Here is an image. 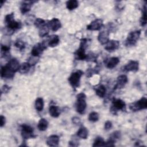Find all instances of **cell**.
<instances>
[{"mask_svg":"<svg viewBox=\"0 0 147 147\" xmlns=\"http://www.w3.org/2000/svg\"><path fill=\"white\" fill-rule=\"evenodd\" d=\"M14 13H11L7 14L5 18V22L6 25V28H7L8 31L10 30L12 32L21 28V23L20 22L16 21L14 19Z\"/></svg>","mask_w":147,"mask_h":147,"instance_id":"6da1fadb","label":"cell"},{"mask_svg":"<svg viewBox=\"0 0 147 147\" xmlns=\"http://www.w3.org/2000/svg\"><path fill=\"white\" fill-rule=\"evenodd\" d=\"M86 96L83 92L79 93L76 96V102L75 104L76 110V111L80 114H83L84 113L87 107L86 103Z\"/></svg>","mask_w":147,"mask_h":147,"instance_id":"7a4b0ae2","label":"cell"},{"mask_svg":"<svg viewBox=\"0 0 147 147\" xmlns=\"http://www.w3.org/2000/svg\"><path fill=\"white\" fill-rule=\"evenodd\" d=\"M88 40L86 38H83L81 40L79 48L74 53L75 57L78 60H84L87 59V56L85 53V49L87 47V43Z\"/></svg>","mask_w":147,"mask_h":147,"instance_id":"3957f363","label":"cell"},{"mask_svg":"<svg viewBox=\"0 0 147 147\" xmlns=\"http://www.w3.org/2000/svg\"><path fill=\"white\" fill-rule=\"evenodd\" d=\"M83 74V72L81 70H78L72 72L68 78V82L73 88L79 87L80 78Z\"/></svg>","mask_w":147,"mask_h":147,"instance_id":"277c9868","label":"cell"},{"mask_svg":"<svg viewBox=\"0 0 147 147\" xmlns=\"http://www.w3.org/2000/svg\"><path fill=\"white\" fill-rule=\"evenodd\" d=\"M141 34V30H134L129 33L125 41V45L127 47L134 45L138 40Z\"/></svg>","mask_w":147,"mask_h":147,"instance_id":"5b68a950","label":"cell"},{"mask_svg":"<svg viewBox=\"0 0 147 147\" xmlns=\"http://www.w3.org/2000/svg\"><path fill=\"white\" fill-rule=\"evenodd\" d=\"M21 136L24 140H28L29 138H34L36 137V136L34 134L33 128L26 124H22L21 125Z\"/></svg>","mask_w":147,"mask_h":147,"instance_id":"8992f818","label":"cell"},{"mask_svg":"<svg viewBox=\"0 0 147 147\" xmlns=\"http://www.w3.org/2000/svg\"><path fill=\"white\" fill-rule=\"evenodd\" d=\"M129 108L133 111H137L147 108V99L145 97H142L137 102L130 105Z\"/></svg>","mask_w":147,"mask_h":147,"instance_id":"52a82bcc","label":"cell"},{"mask_svg":"<svg viewBox=\"0 0 147 147\" xmlns=\"http://www.w3.org/2000/svg\"><path fill=\"white\" fill-rule=\"evenodd\" d=\"M46 44L44 42H39L33 46L31 51V54L34 57H38L40 56L43 51L47 49Z\"/></svg>","mask_w":147,"mask_h":147,"instance_id":"ba28073f","label":"cell"},{"mask_svg":"<svg viewBox=\"0 0 147 147\" xmlns=\"http://www.w3.org/2000/svg\"><path fill=\"white\" fill-rule=\"evenodd\" d=\"M125 103L123 100L121 99H115L114 98L112 100V107L111 108V111H113L115 113L119 110H123L125 109Z\"/></svg>","mask_w":147,"mask_h":147,"instance_id":"9c48e42d","label":"cell"},{"mask_svg":"<svg viewBox=\"0 0 147 147\" xmlns=\"http://www.w3.org/2000/svg\"><path fill=\"white\" fill-rule=\"evenodd\" d=\"M103 26V22L102 19L98 18L92 21L87 26V29L89 30H98Z\"/></svg>","mask_w":147,"mask_h":147,"instance_id":"30bf717a","label":"cell"},{"mask_svg":"<svg viewBox=\"0 0 147 147\" xmlns=\"http://www.w3.org/2000/svg\"><path fill=\"white\" fill-rule=\"evenodd\" d=\"M14 72H13L6 64L1 67V76L2 78L5 79H12L14 76Z\"/></svg>","mask_w":147,"mask_h":147,"instance_id":"8fae6325","label":"cell"},{"mask_svg":"<svg viewBox=\"0 0 147 147\" xmlns=\"http://www.w3.org/2000/svg\"><path fill=\"white\" fill-rule=\"evenodd\" d=\"M119 47V42L118 40H109L105 44V49L108 52H113L117 49Z\"/></svg>","mask_w":147,"mask_h":147,"instance_id":"7c38bea8","label":"cell"},{"mask_svg":"<svg viewBox=\"0 0 147 147\" xmlns=\"http://www.w3.org/2000/svg\"><path fill=\"white\" fill-rule=\"evenodd\" d=\"M139 68V63L137 61L130 60L126 65L123 67V71L130 72L133 71L136 72L138 70Z\"/></svg>","mask_w":147,"mask_h":147,"instance_id":"4fadbf2b","label":"cell"},{"mask_svg":"<svg viewBox=\"0 0 147 147\" xmlns=\"http://www.w3.org/2000/svg\"><path fill=\"white\" fill-rule=\"evenodd\" d=\"M128 82V79L126 75H119L117 79V83L115 86V89H121L125 87Z\"/></svg>","mask_w":147,"mask_h":147,"instance_id":"5bb4252c","label":"cell"},{"mask_svg":"<svg viewBox=\"0 0 147 147\" xmlns=\"http://www.w3.org/2000/svg\"><path fill=\"white\" fill-rule=\"evenodd\" d=\"M48 25L49 28L53 32H56L61 27V24L60 21L57 18H53L51 20H50Z\"/></svg>","mask_w":147,"mask_h":147,"instance_id":"9a60e30c","label":"cell"},{"mask_svg":"<svg viewBox=\"0 0 147 147\" xmlns=\"http://www.w3.org/2000/svg\"><path fill=\"white\" fill-rule=\"evenodd\" d=\"M109 30H103L99 32L98 36V41L102 44L104 45L107 43L109 40Z\"/></svg>","mask_w":147,"mask_h":147,"instance_id":"2e32d148","label":"cell"},{"mask_svg":"<svg viewBox=\"0 0 147 147\" xmlns=\"http://www.w3.org/2000/svg\"><path fill=\"white\" fill-rule=\"evenodd\" d=\"M7 67L14 73L18 71L20 68V63L16 59H11L6 64Z\"/></svg>","mask_w":147,"mask_h":147,"instance_id":"e0dca14e","label":"cell"},{"mask_svg":"<svg viewBox=\"0 0 147 147\" xmlns=\"http://www.w3.org/2000/svg\"><path fill=\"white\" fill-rule=\"evenodd\" d=\"M59 137L57 135L49 136L47 140V144L49 146H57L59 145Z\"/></svg>","mask_w":147,"mask_h":147,"instance_id":"ac0fdd59","label":"cell"},{"mask_svg":"<svg viewBox=\"0 0 147 147\" xmlns=\"http://www.w3.org/2000/svg\"><path fill=\"white\" fill-rule=\"evenodd\" d=\"M32 1H24L20 6V11L22 14H25L30 10L32 6Z\"/></svg>","mask_w":147,"mask_h":147,"instance_id":"d6986e66","label":"cell"},{"mask_svg":"<svg viewBox=\"0 0 147 147\" xmlns=\"http://www.w3.org/2000/svg\"><path fill=\"white\" fill-rule=\"evenodd\" d=\"M60 42L59 37L57 35L53 34L51 36L48 40V45L50 47H56Z\"/></svg>","mask_w":147,"mask_h":147,"instance_id":"ffe728a7","label":"cell"},{"mask_svg":"<svg viewBox=\"0 0 147 147\" xmlns=\"http://www.w3.org/2000/svg\"><path fill=\"white\" fill-rule=\"evenodd\" d=\"M119 63V59L117 57H111L106 63V67L109 69H112L116 67Z\"/></svg>","mask_w":147,"mask_h":147,"instance_id":"44dd1931","label":"cell"},{"mask_svg":"<svg viewBox=\"0 0 147 147\" xmlns=\"http://www.w3.org/2000/svg\"><path fill=\"white\" fill-rule=\"evenodd\" d=\"M49 113L50 115L52 117L57 118L60 115V111L59 107L55 105H51L49 107Z\"/></svg>","mask_w":147,"mask_h":147,"instance_id":"7402d4cb","label":"cell"},{"mask_svg":"<svg viewBox=\"0 0 147 147\" xmlns=\"http://www.w3.org/2000/svg\"><path fill=\"white\" fill-rule=\"evenodd\" d=\"M76 135L80 138L82 139H86L88 137V131L86 127L84 126H82L79 128L78 131L76 133Z\"/></svg>","mask_w":147,"mask_h":147,"instance_id":"603a6c76","label":"cell"},{"mask_svg":"<svg viewBox=\"0 0 147 147\" xmlns=\"http://www.w3.org/2000/svg\"><path fill=\"white\" fill-rule=\"evenodd\" d=\"M31 67V65L28 62L23 63L20 65L18 71L21 74H26L29 72Z\"/></svg>","mask_w":147,"mask_h":147,"instance_id":"cb8c5ba5","label":"cell"},{"mask_svg":"<svg viewBox=\"0 0 147 147\" xmlns=\"http://www.w3.org/2000/svg\"><path fill=\"white\" fill-rule=\"evenodd\" d=\"M48 126V122L45 118H41L38 122L37 128L40 131H45Z\"/></svg>","mask_w":147,"mask_h":147,"instance_id":"d4e9b609","label":"cell"},{"mask_svg":"<svg viewBox=\"0 0 147 147\" xmlns=\"http://www.w3.org/2000/svg\"><path fill=\"white\" fill-rule=\"evenodd\" d=\"M79 6V2L76 0H70L66 2V7L69 10H72L76 9Z\"/></svg>","mask_w":147,"mask_h":147,"instance_id":"484cf974","label":"cell"},{"mask_svg":"<svg viewBox=\"0 0 147 147\" xmlns=\"http://www.w3.org/2000/svg\"><path fill=\"white\" fill-rule=\"evenodd\" d=\"M44 100L42 98H38L36 99L34 103L35 109L38 111H41L44 109Z\"/></svg>","mask_w":147,"mask_h":147,"instance_id":"4316f807","label":"cell"},{"mask_svg":"<svg viewBox=\"0 0 147 147\" xmlns=\"http://www.w3.org/2000/svg\"><path fill=\"white\" fill-rule=\"evenodd\" d=\"M106 89L103 85H100L95 90L96 94L100 98H103L106 95Z\"/></svg>","mask_w":147,"mask_h":147,"instance_id":"83f0119b","label":"cell"},{"mask_svg":"<svg viewBox=\"0 0 147 147\" xmlns=\"http://www.w3.org/2000/svg\"><path fill=\"white\" fill-rule=\"evenodd\" d=\"M49 29L50 28H49L48 24H46L45 25H44L43 26H42L41 28H40V30L38 32L39 36L41 37H43L47 36L48 34L49 33Z\"/></svg>","mask_w":147,"mask_h":147,"instance_id":"f1b7e54d","label":"cell"},{"mask_svg":"<svg viewBox=\"0 0 147 147\" xmlns=\"http://www.w3.org/2000/svg\"><path fill=\"white\" fill-rule=\"evenodd\" d=\"M140 24L142 26H144L146 24V4L144 5L142 9V14L140 19Z\"/></svg>","mask_w":147,"mask_h":147,"instance_id":"f546056e","label":"cell"},{"mask_svg":"<svg viewBox=\"0 0 147 147\" xmlns=\"http://www.w3.org/2000/svg\"><path fill=\"white\" fill-rule=\"evenodd\" d=\"M105 144V141H104L103 138L101 137H96L94 144L92 145V146L96 147V146H104Z\"/></svg>","mask_w":147,"mask_h":147,"instance_id":"4dcf8cb0","label":"cell"},{"mask_svg":"<svg viewBox=\"0 0 147 147\" xmlns=\"http://www.w3.org/2000/svg\"><path fill=\"white\" fill-rule=\"evenodd\" d=\"M99 118V114L95 111H92L89 114L88 119L91 122H95L98 121Z\"/></svg>","mask_w":147,"mask_h":147,"instance_id":"1f68e13d","label":"cell"},{"mask_svg":"<svg viewBox=\"0 0 147 147\" xmlns=\"http://www.w3.org/2000/svg\"><path fill=\"white\" fill-rule=\"evenodd\" d=\"M10 51V47L5 45H1V52L2 57H6L8 55Z\"/></svg>","mask_w":147,"mask_h":147,"instance_id":"d6a6232c","label":"cell"},{"mask_svg":"<svg viewBox=\"0 0 147 147\" xmlns=\"http://www.w3.org/2000/svg\"><path fill=\"white\" fill-rule=\"evenodd\" d=\"M46 24L45 23V21L42 18H37L35 20L34 22V25H35V26L36 28H40L42 26H43L44 25H45Z\"/></svg>","mask_w":147,"mask_h":147,"instance_id":"836d02e7","label":"cell"},{"mask_svg":"<svg viewBox=\"0 0 147 147\" xmlns=\"http://www.w3.org/2000/svg\"><path fill=\"white\" fill-rule=\"evenodd\" d=\"M14 45L20 51L23 50L25 48V44L24 42H23L21 40H18L17 41H16V42H15Z\"/></svg>","mask_w":147,"mask_h":147,"instance_id":"e575fe53","label":"cell"},{"mask_svg":"<svg viewBox=\"0 0 147 147\" xmlns=\"http://www.w3.org/2000/svg\"><path fill=\"white\" fill-rule=\"evenodd\" d=\"M121 137V133L119 131H115L110 136V138L116 141V140L119 139Z\"/></svg>","mask_w":147,"mask_h":147,"instance_id":"d590c367","label":"cell"},{"mask_svg":"<svg viewBox=\"0 0 147 147\" xmlns=\"http://www.w3.org/2000/svg\"><path fill=\"white\" fill-rule=\"evenodd\" d=\"M115 142V141H114L111 138H110L107 142H105L104 146H114Z\"/></svg>","mask_w":147,"mask_h":147,"instance_id":"8d00e7d4","label":"cell"},{"mask_svg":"<svg viewBox=\"0 0 147 147\" xmlns=\"http://www.w3.org/2000/svg\"><path fill=\"white\" fill-rule=\"evenodd\" d=\"M112 126H113V124L110 121H107L105 123V129L106 130H109L112 127Z\"/></svg>","mask_w":147,"mask_h":147,"instance_id":"74e56055","label":"cell"},{"mask_svg":"<svg viewBox=\"0 0 147 147\" xmlns=\"http://www.w3.org/2000/svg\"><path fill=\"white\" fill-rule=\"evenodd\" d=\"M10 89V87L9 86H8L6 84H5L2 86V90H1V93H7L9 91Z\"/></svg>","mask_w":147,"mask_h":147,"instance_id":"f35d334b","label":"cell"},{"mask_svg":"<svg viewBox=\"0 0 147 147\" xmlns=\"http://www.w3.org/2000/svg\"><path fill=\"white\" fill-rule=\"evenodd\" d=\"M5 122H6L5 117L4 116H3L2 115H1V124H0V126L1 127H2L5 125Z\"/></svg>","mask_w":147,"mask_h":147,"instance_id":"ab89813d","label":"cell"},{"mask_svg":"<svg viewBox=\"0 0 147 147\" xmlns=\"http://www.w3.org/2000/svg\"><path fill=\"white\" fill-rule=\"evenodd\" d=\"M72 122L74 124H78L80 122V119L78 117H74V118H72Z\"/></svg>","mask_w":147,"mask_h":147,"instance_id":"60d3db41","label":"cell"}]
</instances>
